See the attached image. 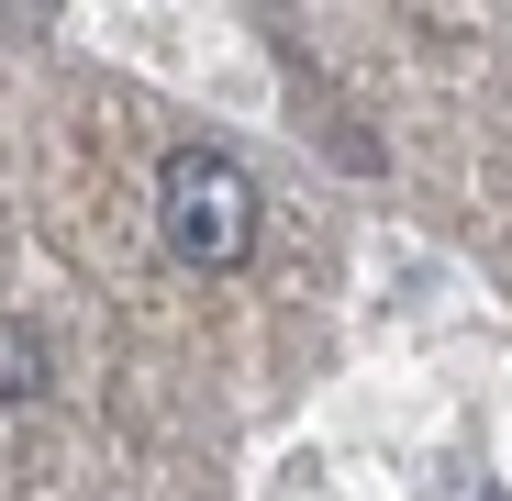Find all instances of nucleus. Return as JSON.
<instances>
[{
  "instance_id": "nucleus-2",
  "label": "nucleus",
  "mask_w": 512,
  "mask_h": 501,
  "mask_svg": "<svg viewBox=\"0 0 512 501\" xmlns=\"http://www.w3.org/2000/svg\"><path fill=\"white\" fill-rule=\"evenodd\" d=\"M45 379H56L45 334H34L23 312H0V401H45Z\"/></svg>"
},
{
  "instance_id": "nucleus-1",
  "label": "nucleus",
  "mask_w": 512,
  "mask_h": 501,
  "mask_svg": "<svg viewBox=\"0 0 512 501\" xmlns=\"http://www.w3.org/2000/svg\"><path fill=\"white\" fill-rule=\"evenodd\" d=\"M156 223H167V257L179 268L234 279L256 257V234H268V201H256L234 145H167L156 156Z\"/></svg>"
}]
</instances>
